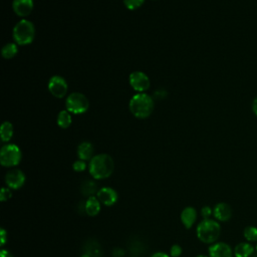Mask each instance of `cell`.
<instances>
[{
	"label": "cell",
	"mask_w": 257,
	"mask_h": 257,
	"mask_svg": "<svg viewBox=\"0 0 257 257\" xmlns=\"http://www.w3.org/2000/svg\"><path fill=\"white\" fill-rule=\"evenodd\" d=\"M114 160L108 154H99L90 161L89 171L95 180L108 179L114 172Z\"/></svg>",
	"instance_id": "1"
},
{
	"label": "cell",
	"mask_w": 257,
	"mask_h": 257,
	"mask_svg": "<svg viewBox=\"0 0 257 257\" xmlns=\"http://www.w3.org/2000/svg\"><path fill=\"white\" fill-rule=\"evenodd\" d=\"M221 233L220 224L213 219H203L197 225L196 234L199 240L205 244L215 243Z\"/></svg>",
	"instance_id": "2"
},
{
	"label": "cell",
	"mask_w": 257,
	"mask_h": 257,
	"mask_svg": "<svg viewBox=\"0 0 257 257\" xmlns=\"http://www.w3.org/2000/svg\"><path fill=\"white\" fill-rule=\"evenodd\" d=\"M130 111L138 119H146L154 111V100L153 99L145 94H137L130 100Z\"/></svg>",
	"instance_id": "3"
},
{
	"label": "cell",
	"mask_w": 257,
	"mask_h": 257,
	"mask_svg": "<svg viewBox=\"0 0 257 257\" xmlns=\"http://www.w3.org/2000/svg\"><path fill=\"white\" fill-rule=\"evenodd\" d=\"M36 37L34 24L29 20H22L13 28V39L20 45H27L31 43Z\"/></svg>",
	"instance_id": "4"
},
{
	"label": "cell",
	"mask_w": 257,
	"mask_h": 257,
	"mask_svg": "<svg viewBox=\"0 0 257 257\" xmlns=\"http://www.w3.org/2000/svg\"><path fill=\"white\" fill-rule=\"evenodd\" d=\"M22 154L19 146L14 144H7L0 151V163L3 167L13 168L21 161Z\"/></svg>",
	"instance_id": "5"
},
{
	"label": "cell",
	"mask_w": 257,
	"mask_h": 257,
	"mask_svg": "<svg viewBox=\"0 0 257 257\" xmlns=\"http://www.w3.org/2000/svg\"><path fill=\"white\" fill-rule=\"evenodd\" d=\"M65 107L70 113L79 115L83 114L89 110L90 102L88 98L80 93H73L67 97Z\"/></svg>",
	"instance_id": "6"
},
{
	"label": "cell",
	"mask_w": 257,
	"mask_h": 257,
	"mask_svg": "<svg viewBox=\"0 0 257 257\" xmlns=\"http://www.w3.org/2000/svg\"><path fill=\"white\" fill-rule=\"evenodd\" d=\"M26 180L25 174L20 169H11L5 174V184L6 187L11 190H19L24 185Z\"/></svg>",
	"instance_id": "7"
},
{
	"label": "cell",
	"mask_w": 257,
	"mask_h": 257,
	"mask_svg": "<svg viewBox=\"0 0 257 257\" xmlns=\"http://www.w3.org/2000/svg\"><path fill=\"white\" fill-rule=\"evenodd\" d=\"M48 90L54 97L61 99L67 93V82L60 76H54L48 81Z\"/></svg>",
	"instance_id": "8"
},
{
	"label": "cell",
	"mask_w": 257,
	"mask_h": 257,
	"mask_svg": "<svg viewBox=\"0 0 257 257\" xmlns=\"http://www.w3.org/2000/svg\"><path fill=\"white\" fill-rule=\"evenodd\" d=\"M131 87L139 93H144L150 88V79L148 76L142 72H134L129 78Z\"/></svg>",
	"instance_id": "9"
},
{
	"label": "cell",
	"mask_w": 257,
	"mask_h": 257,
	"mask_svg": "<svg viewBox=\"0 0 257 257\" xmlns=\"http://www.w3.org/2000/svg\"><path fill=\"white\" fill-rule=\"evenodd\" d=\"M98 199L101 203V205L107 207H111L115 205L119 200L118 192L111 187H102L99 190L97 194Z\"/></svg>",
	"instance_id": "10"
},
{
	"label": "cell",
	"mask_w": 257,
	"mask_h": 257,
	"mask_svg": "<svg viewBox=\"0 0 257 257\" xmlns=\"http://www.w3.org/2000/svg\"><path fill=\"white\" fill-rule=\"evenodd\" d=\"M209 257H232L233 251L225 242H215L209 247Z\"/></svg>",
	"instance_id": "11"
},
{
	"label": "cell",
	"mask_w": 257,
	"mask_h": 257,
	"mask_svg": "<svg viewBox=\"0 0 257 257\" xmlns=\"http://www.w3.org/2000/svg\"><path fill=\"white\" fill-rule=\"evenodd\" d=\"M12 7L17 15L25 17L29 15L33 9V0H13Z\"/></svg>",
	"instance_id": "12"
},
{
	"label": "cell",
	"mask_w": 257,
	"mask_h": 257,
	"mask_svg": "<svg viewBox=\"0 0 257 257\" xmlns=\"http://www.w3.org/2000/svg\"><path fill=\"white\" fill-rule=\"evenodd\" d=\"M213 216L217 221L226 222L232 216L231 207L226 203H218L213 209Z\"/></svg>",
	"instance_id": "13"
},
{
	"label": "cell",
	"mask_w": 257,
	"mask_h": 257,
	"mask_svg": "<svg viewBox=\"0 0 257 257\" xmlns=\"http://www.w3.org/2000/svg\"><path fill=\"white\" fill-rule=\"evenodd\" d=\"M180 218L184 227L186 229H191L197 220V211L194 207H186L182 210Z\"/></svg>",
	"instance_id": "14"
},
{
	"label": "cell",
	"mask_w": 257,
	"mask_h": 257,
	"mask_svg": "<svg viewBox=\"0 0 257 257\" xmlns=\"http://www.w3.org/2000/svg\"><path fill=\"white\" fill-rule=\"evenodd\" d=\"M84 209L85 214L89 215L90 217H96L100 212L101 203L97 196L89 197L84 202Z\"/></svg>",
	"instance_id": "15"
},
{
	"label": "cell",
	"mask_w": 257,
	"mask_h": 257,
	"mask_svg": "<svg viewBox=\"0 0 257 257\" xmlns=\"http://www.w3.org/2000/svg\"><path fill=\"white\" fill-rule=\"evenodd\" d=\"M82 250L83 253H87L92 257H101L102 253H104L102 252L101 245L96 239H89V240L84 243Z\"/></svg>",
	"instance_id": "16"
},
{
	"label": "cell",
	"mask_w": 257,
	"mask_h": 257,
	"mask_svg": "<svg viewBox=\"0 0 257 257\" xmlns=\"http://www.w3.org/2000/svg\"><path fill=\"white\" fill-rule=\"evenodd\" d=\"M78 156L79 160L91 161L94 158V146L89 142H83L78 147Z\"/></svg>",
	"instance_id": "17"
},
{
	"label": "cell",
	"mask_w": 257,
	"mask_h": 257,
	"mask_svg": "<svg viewBox=\"0 0 257 257\" xmlns=\"http://www.w3.org/2000/svg\"><path fill=\"white\" fill-rule=\"evenodd\" d=\"M99 190V189L98 188V184L93 180H85L80 185L81 194L85 197H88V198L93 197V196H97Z\"/></svg>",
	"instance_id": "18"
},
{
	"label": "cell",
	"mask_w": 257,
	"mask_h": 257,
	"mask_svg": "<svg viewBox=\"0 0 257 257\" xmlns=\"http://www.w3.org/2000/svg\"><path fill=\"white\" fill-rule=\"evenodd\" d=\"M254 252V247L248 242H241L234 248L235 257H250Z\"/></svg>",
	"instance_id": "19"
},
{
	"label": "cell",
	"mask_w": 257,
	"mask_h": 257,
	"mask_svg": "<svg viewBox=\"0 0 257 257\" xmlns=\"http://www.w3.org/2000/svg\"><path fill=\"white\" fill-rule=\"evenodd\" d=\"M73 123L72 115L68 111H61L58 116V125L61 129H67Z\"/></svg>",
	"instance_id": "20"
},
{
	"label": "cell",
	"mask_w": 257,
	"mask_h": 257,
	"mask_svg": "<svg viewBox=\"0 0 257 257\" xmlns=\"http://www.w3.org/2000/svg\"><path fill=\"white\" fill-rule=\"evenodd\" d=\"M0 136L2 142H9L13 136V126L10 122H4L0 128Z\"/></svg>",
	"instance_id": "21"
},
{
	"label": "cell",
	"mask_w": 257,
	"mask_h": 257,
	"mask_svg": "<svg viewBox=\"0 0 257 257\" xmlns=\"http://www.w3.org/2000/svg\"><path fill=\"white\" fill-rule=\"evenodd\" d=\"M17 53H19V48H17L16 43H7L2 48V56L6 59L14 58Z\"/></svg>",
	"instance_id": "22"
},
{
	"label": "cell",
	"mask_w": 257,
	"mask_h": 257,
	"mask_svg": "<svg viewBox=\"0 0 257 257\" xmlns=\"http://www.w3.org/2000/svg\"><path fill=\"white\" fill-rule=\"evenodd\" d=\"M146 250H147L146 249V245L142 241L138 240V239H137V240H135V241H133L130 244V251L132 252V254H134L136 256H139V255L145 253Z\"/></svg>",
	"instance_id": "23"
},
{
	"label": "cell",
	"mask_w": 257,
	"mask_h": 257,
	"mask_svg": "<svg viewBox=\"0 0 257 257\" xmlns=\"http://www.w3.org/2000/svg\"><path fill=\"white\" fill-rule=\"evenodd\" d=\"M244 238L248 242H257V228L254 226H248L244 229Z\"/></svg>",
	"instance_id": "24"
},
{
	"label": "cell",
	"mask_w": 257,
	"mask_h": 257,
	"mask_svg": "<svg viewBox=\"0 0 257 257\" xmlns=\"http://www.w3.org/2000/svg\"><path fill=\"white\" fill-rule=\"evenodd\" d=\"M144 1L145 0H124V3L128 9L135 10V9H138L139 7H141Z\"/></svg>",
	"instance_id": "25"
},
{
	"label": "cell",
	"mask_w": 257,
	"mask_h": 257,
	"mask_svg": "<svg viewBox=\"0 0 257 257\" xmlns=\"http://www.w3.org/2000/svg\"><path fill=\"white\" fill-rule=\"evenodd\" d=\"M12 197V190L8 187H3L1 189V193H0V201L6 202Z\"/></svg>",
	"instance_id": "26"
},
{
	"label": "cell",
	"mask_w": 257,
	"mask_h": 257,
	"mask_svg": "<svg viewBox=\"0 0 257 257\" xmlns=\"http://www.w3.org/2000/svg\"><path fill=\"white\" fill-rule=\"evenodd\" d=\"M87 167H88V165H87V163H85V161H82L79 159L73 164V168L76 172H83V171L87 169Z\"/></svg>",
	"instance_id": "27"
},
{
	"label": "cell",
	"mask_w": 257,
	"mask_h": 257,
	"mask_svg": "<svg viewBox=\"0 0 257 257\" xmlns=\"http://www.w3.org/2000/svg\"><path fill=\"white\" fill-rule=\"evenodd\" d=\"M183 249L179 244H174L170 249V256L171 257H180L182 255Z\"/></svg>",
	"instance_id": "28"
},
{
	"label": "cell",
	"mask_w": 257,
	"mask_h": 257,
	"mask_svg": "<svg viewBox=\"0 0 257 257\" xmlns=\"http://www.w3.org/2000/svg\"><path fill=\"white\" fill-rule=\"evenodd\" d=\"M126 250L121 247H115L112 250V256L113 257H125Z\"/></svg>",
	"instance_id": "29"
},
{
	"label": "cell",
	"mask_w": 257,
	"mask_h": 257,
	"mask_svg": "<svg viewBox=\"0 0 257 257\" xmlns=\"http://www.w3.org/2000/svg\"><path fill=\"white\" fill-rule=\"evenodd\" d=\"M213 214V210L211 207L209 206H204L202 209H201V215L204 219H209V217Z\"/></svg>",
	"instance_id": "30"
},
{
	"label": "cell",
	"mask_w": 257,
	"mask_h": 257,
	"mask_svg": "<svg viewBox=\"0 0 257 257\" xmlns=\"http://www.w3.org/2000/svg\"><path fill=\"white\" fill-rule=\"evenodd\" d=\"M0 236H1V240H0V245H1V247H3L5 245V243L7 242L8 240V233L7 231L2 228L1 230H0Z\"/></svg>",
	"instance_id": "31"
},
{
	"label": "cell",
	"mask_w": 257,
	"mask_h": 257,
	"mask_svg": "<svg viewBox=\"0 0 257 257\" xmlns=\"http://www.w3.org/2000/svg\"><path fill=\"white\" fill-rule=\"evenodd\" d=\"M0 257H13V256L7 249H2L0 251Z\"/></svg>",
	"instance_id": "32"
},
{
	"label": "cell",
	"mask_w": 257,
	"mask_h": 257,
	"mask_svg": "<svg viewBox=\"0 0 257 257\" xmlns=\"http://www.w3.org/2000/svg\"><path fill=\"white\" fill-rule=\"evenodd\" d=\"M151 257H171V256H169V254H167V253H165V252H161V251H159V252L154 253Z\"/></svg>",
	"instance_id": "33"
},
{
	"label": "cell",
	"mask_w": 257,
	"mask_h": 257,
	"mask_svg": "<svg viewBox=\"0 0 257 257\" xmlns=\"http://www.w3.org/2000/svg\"><path fill=\"white\" fill-rule=\"evenodd\" d=\"M252 108H253L254 114L257 116V98H255V99L253 100V106H252Z\"/></svg>",
	"instance_id": "34"
},
{
	"label": "cell",
	"mask_w": 257,
	"mask_h": 257,
	"mask_svg": "<svg viewBox=\"0 0 257 257\" xmlns=\"http://www.w3.org/2000/svg\"><path fill=\"white\" fill-rule=\"evenodd\" d=\"M80 257H92V256H90L89 254H87V253H83Z\"/></svg>",
	"instance_id": "35"
},
{
	"label": "cell",
	"mask_w": 257,
	"mask_h": 257,
	"mask_svg": "<svg viewBox=\"0 0 257 257\" xmlns=\"http://www.w3.org/2000/svg\"><path fill=\"white\" fill-rule=\"evenodd\" d=\"M196 257H208V256H206V255H203V254H200V255H198V256H196Z\"/></svg>",
	"instance_id": "36"
},
{
	"label": "cell",
	"mask_w": 257,
	"mask_h": 257,
	"mask_svg": "<svg viewBox=\"0 0 257 257\" xmlns=\"http://www.w3.org/2000/svg\"><path fill=\"white\" fill-rule=\"evenodd\" d=\"M256 250H257V244H256Z\"/></svg>",
	"instance_id": "37"
}]
</instances>
